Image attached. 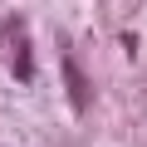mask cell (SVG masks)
I'll return each mask as SVG.
<instances>
[{"mask_svg":"<svg viewBox=\"0 0 147 147\" xmlns=\"http://www.w3.org/2000/svg\"><path fill=\"white\" fill-rule=\"evenodd\" d=\"M59 69H64V84H69V98H74V108H88V79H84V69H79V59H74V49L64 44L59 49Z\"/></svg>","mask_w":147,"mask_h":147,"instance_id":"cell-1","label":"cell"},{"mask_svg":"<svg viewBox=\"0 0 147 147\" xmlns=\"http://www.w3.org/2000/svg\"><path fill=\"white\" fill-rule=\"evenodd\" d=\"M15 74H20V79H30V74H34V59H30V39H20V44H15Z\"/></svg>","mask_w":147,"mask_h":147,"instance_id":"cell-2","label":"cell"}]
</instances>
